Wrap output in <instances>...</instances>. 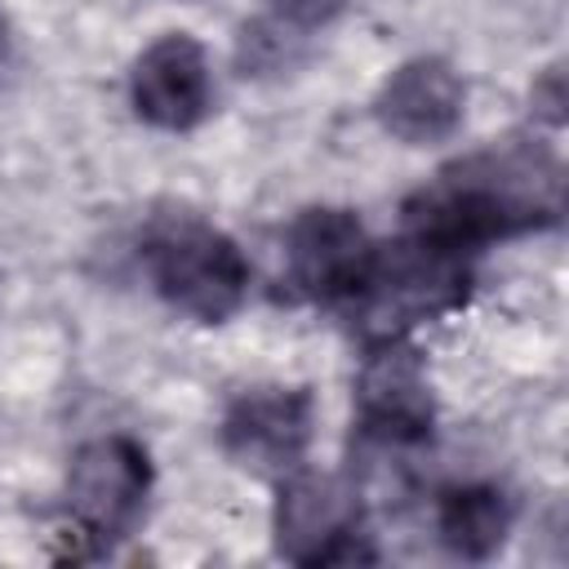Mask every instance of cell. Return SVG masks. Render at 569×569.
I'll return each mask as SVG.
<instances>
[{
    "label": "cell",
    "mask_w": 569,
    "mask_h": 569,
    "mask_svg": "<svg viewBox=\"0 0 569 569\" xmlns=\"http://www.w3.org/2000/svg\"><path fill=\"white\" fill-rule=\"evenodd\" d=\"M565 209V173L542 147H493L453 160L405 204L409 236L476 253L489 240L551 227Z\"/></svg>",
    "instance_id": "1"
},
{
    "label": "cell",
    "mask_w": 569,
    "mask_h": 569,
    "mask_svg": "<svg viewBox=\"0 0 569 569\" xmlns=\"http://www.w3.org/2000/svg\"><path fill=\"white\" fill-rule=\"evenodd\" d=\"M467 289H471L467 253H453L445 244L405 231V240L373 249V262L347 307L373 342H391L418 325L458 311L467 302Z\"/></svg>",
    "instance_id": "2"
},
{
    "label": "cell",
    "mask_w": 569,
    "mask_h": 569,
    "mask_svg": "<svg viewBox=\"0 0 569 569\" xmlns=\"http://www.w3.org/2000/svg\"><path fill=\"white\" fill-rule=\"evenodd\" d=\"M147 271L169 307L200 325H222L249 293V262L231 236L204 222H169L147 244Z\"/></svg>",
    "instance_id": "3"
},
{
    "label": "cell",
    "mask_w": 569,
    "mask_h": 569,
    "mask_svg": "<svg viewBox=\"0 0 569 569\" xmlns=\"http://www.w3.org/2000/svg\"><path fill=\"white\" fill-rule=\"evenodd\" d=\"M151 462L129 436H93L71 453L67 467V516L80 542L111 547L124 538L147 507Z\"/></svg>",
    "instance_id": "4"
},
{
    "label": "cell",
    "mask_w": 569,
    "mask_h": 569,
    "mask_svg": "<svg viewBox=\"0 0 569 569\" xmlns=\"http://www.w3.org/2000/svg\"><path fill=\"white\" fill-rule=\"evenodd\" d=\"M276 551L293 565L373 560V551L360 547L356 489L333 471H284L276 498Z\"/></svg>",
    "instance_id": "5"
},
{
    "label": "cell",
    "mask_w": 569,
    "mask_h": 569,
    "mask_svg": "<svg viewBox=\"0 0 569 569\" xmlns=\"http://www.w3.org/2000/svg\"><path fill=\"white\" fill-rule=\"evenodd\" d=\"M373 240L351 209H307L284 240V271L298 293L316 302H351L369 262Z\"/></svg>",
    "instance_id": "6"
},
{
    "label": "cell",
    "mask_w": 569,
    "mask_h": 569,
    "mask_svg": "<svg viewBox=\"0 0 569 569\" xmlns=\"http://www.w3.org/2000/svg\"><path fill=\"white\" fill-rule=\"evenodd\" d=\"M133 111L169 133L196 129L213 111V67L200 40L187 31H169L147 44L129 71Z\"/></svg>",
    "instance_id": "7"
},
{
    "label": "cell",
    "mask_w": 569,
    "mask_h": 569,
    "mask_svg": "<svg viewBox=\"0 0 569 569\" xmlns=\"http://www.w3.org/2000/svg\"><path fill=\"white\" fill-rule=\"evenodd\" d=\"M356 418L382 445H418L431 436L436 400L427 382V365L400 338L378 342L356 378Z\"/></svg>",
    "instance_id": "8"
},
{
    "label": "cell",
    "mask_w": 569,
    "mask_h": 569,
    "mask_svg": "<svg viewBox=\"0 0 569 569\" xmlns=\"http://www.w3.org/2000/svg\"><path fill=\"white\" fill-rule=\"evenodd\" d=\"M227 453L262 476H284L302 467L311 445V396L302 387H253L231 400L222 418Z\"/></svg>",
    "instance_id": "9"
},
{
    "label": "cell",
    "mask_w": 569,
    "mask_h": 569,
    "mask_svg": "<svg viewBox=\"0 0 569 569\" xmlns=\"http://www.w3.org/2000/svg\"><path fill=\"white\" fill-rule=\"evenodd\" d=\"M462 107H467V84L445 58L400 62L373 98L382 129L409 147L445 142L462 124Z\"/></svg>",
    "instance_id": "10"
},
{
    "label": "cell",
    "mask_w": 569,
    "mask_h": 569,
    "mask_svg": "<svg viewBox=\"0 0 569 569\" xmlns=\"http://www.w3.org/2000/svg\"><path fill=\"white\" fill-rule=\"evenodd\" d=\"M440 542L462 560H489L511 529V502L498 485H453L436 507Z\"/></svg>",
    "instance_id": "11"
},
{
    "label": "cell",
    "mask_w": 569,
    "mask_h": 569,
    "mask_svg": "<svg viewBox=\"0 0 569 569\" xmlns=\"http://www.w3.org/2000/svg\"><path fill=\"white\" fill-rule=\"evenodd\" d=\"M271 18L280 27H298V31H311V27H325L333 22L338 13L351 9V0H267Z\"/></svg>",
    "instance_id": "12"
},
{
    "label": "cell",
    "mask_w": 569,
    "mask_h": 569,
    "mask_svg": "<svg viewBox=\"0 0 569 569\" xmlns=\"http://www.w3.org/2000/svg\"><path fill=\"white\" fill-rule=\"evenodd\" d=\"M4 53H9V27H4V18H0V62H4Z\"/></svg>",
    "instance_id": "13"
}]
</instances>
